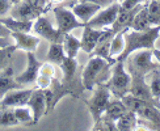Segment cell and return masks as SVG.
<instances>
[{"instance_id":"5b68a950","label":"cell","mask_w":160,"mask_h":131,"mask_svg":"<svg viewBox=\"0 0 160 131\" xmlns=\"http://www.w3.org/2000/svg\"><path fill=\"white\" fill-rule=\"evenodd\" d=\"M119 5L118 3H112L110 5H108L105 9H100L93 18H91L87 25L92 26L95 29H105L108 26H112L114 24L116 18L118 16V12H119Z\"/></svg>"},{"instance_id":"f1b7e54d","label":"cell","mask_w":160,"mask_h":131,"mask_svg":"<svg viewBox=\"0 0 160 131\" xmlns=\"http://www.w3.org/2000/svg\"><path fill=\"white\" fill-rule=\"evenodd\" d=\"M13 111H15V115L17 118L18 123H33V113L28 105L16 106L13 109Z\"/></svg>"},{"instance_id":"2e32d148","label":"cell","mask_w":160,"mask_h":131,"mask_svg":"<svg viewBox=\"0 0 160 131\" xmlns=\"http://www.w3.org/2000/svg\"><path fill=\"white\" fill-rule=\"evenodd\" d=\"M100 9H101V5H98V4L82 2L72 8V12L75 13V16L78 17L79 21H82L83 24H87L91 18H93V16H95Z\"/></svg>"},{"instance_id":"d4e9b609","label":"cell","mask_w":160,"mask_h":131,"mask_svg":"<svg viewBox=\"0 0 160 131\" xmlns=\"http://www.w3.org/2000/svg\"><path fill=\"white\" fill-rule=\"evenodd\" d=\"M66 56L63 45L61 42H51L50 49L48 52V61L54 64H61Z\"/></svg>"},{"instance_id":"74e56055","label":"cell","mask_w":160,"mask_h":131,"mask_svg":"<svg viewBox=\"0 0 160 131\" xmlns=\"http://www.w3.org/2000/svg\"><path fill=\"white\" fill-rule=\"evenodd\" d=\"M152 54H154V58L158 61V63H160V50H152Z\"/></svg>"},{"instance_id":"b9f144b4","label":"cell","mask_w":160,"mask_h":131,"mask_svg":"<svg viewBox=\"0 0 160 131\" xmlns=\"http://www.w3.org/2000/svg\"><path fill=\"white\" fill-rule=\"evenodd\" d=\"M158 2H160V0H158Z\"/></svg>"},{"instance_id":"9a60e30c","label":"cell","mask_w":160,"mask_h":131,"mask_svg":"<svg viewBox=\"0 0 160 131\" xmlns=\"http://www.w3.org/2000/svg\"><path fill=\"white\" fill-rule=\"evenodd\" d=\"M143 4H139L138 7L132 9H122L121 7H119V12H118V16L116 18L114 24H113V32L114 33H118L121 30H125L128 28H131V24H132V20H134V16L135 13L142 8Z\"/></svg>"},{"instance_id":"603a6c76","label":"cell","mask_w":160,"mask_h":131,"mask_svg":"<svg viewBox=\"0 0 160 131\" xmlns=\"http://www.w3.org/2000/svg\"><path fill=\"white\" fill-rule=\"evenodd\" d=\"M63 49H64V52L66 55L70 56V58H75L78 55L79 50L82 49V45H80V41L76 39L74 36L68 34V33H66L63 34Z\"/></svg>"},{"instance_id":"ac0fdd59","label":"cell","mask_w":160,"mask_h":131,"mask_svg":"<svg viewBox=\"0 0 160 131\" xmlns=\"http://www.w3.org/2000/svg\"><path fill=\"white\" fill-rule=\"evenodd\" d=\"M7 28H8L11 32H21V33H30L33 30V24L34 21H24V20H17L11 17H2L0 18Z\"/></svg>"},{"instance_id":"e0dca14e","label":"cell","mask_w":160,"mask_h":131,"mask_svg":"<svg viewBox=\"0 0 160 131\" xmlns=\"http://www.w3.org/2000/svg\"><path fill=\"white\" fill-rule=\"evenodd\" d=\"M130 95H132L137 98H141V100H144V101H150L152 102V95H151V90H150V85H147L144 83L143 77L137 75L135 76V80L134 83L131 84L130 87Z\"/></svg>"},{"instance_id":"30bf717a","label":"cell","mask_w":160,"mask_h":131,"mask_svg":"<svg viewBox=\"0 0 160 131\" xmlns=\"http://www.w3.org/2000/svg\"><path fill=\"white\" fill-rule=\"evenodd\" d=\"M39 67H41V63L38 62L34 52L28 51V67H26V70L21 75H18L16 77V81L20 85H28V84L36 83L37 76L39 74Z\"/></svg>"},{"instance_id":"4dcf8cb0","label":"cell","mask_w":160,"mask_h":131,"mask_svg":"<svg viewBox=\"0 0 160 131\" xmlns=\"http://www.w3.org/2000/svg\"><path fill=\"white\" fill-rule=\"evenodd\" d=\"M150 90H151V95L154 98H160V77L159 76H155L151 80Z\"/></svg>"},{"instance_id":"e575fe53","label":"cell","mask_w":160,"mask_h":131,"mask_svg":"<svg viewBox=\"0 0 160 131\" xmlns=\"http://www.w3.org/2000/svg\"><path fill=\"white\" fill-rule=\"evenodd\" d=\"M80 3L82 2H88V3H93V4H98L101 7H108L113 3V0H79Z\"/></svg>"},{"instance_id":"ba28073f","label":"cell","mask_w":160,"mask_h":131,"mask_svg":"<svg viewBox=\"0 0 160 131\" xmlns=\"http://www.w3.org/2000/svg\"><path fill=\"white\" fill-rule=\"evenodd\" d=\"M33 30H34L36 34L43 37L45 39H48L50 42H61L62 36H63L62 33L58 29H55L49 20L43 16H39L36 18L34 24H33Z\"/></svg>"},{"instance_id":"1f68e13d","label":"cell","mask_w":160,"mask_h":131,"mask_svg":"<svg viewBox=\"0 0 160 131\" xmlns=\"http://www.w3.org/2000/svg\"><path fill=\"white\" fill-rule=\"evenodd\" d=\"M51 79H52V77H49V76H45V75L38 74L37 80H36L37 87H38L39 89H46V88H49L50 85H51Z\"/></svg>"},{"instance_id":"5bb4252c","label":"cell","mask_w":160,"mask_h":131,"mask_svg":"<svg viewBox=\"0 0 160 131\" xmlns=\"http://www.w3.org/2000/svg\"><path fill=\"white\" fill-rule=\"evenodd\" d=\"M12 39H15V45L17 50L24 51H36L39 43V37L32 36L30 33H21V32H12Z\"/></svg>"},{"instance_id":"d6a6232c","label":"cell","mask_w":160,"mask_h":131,"mask_svg":"<svg viewBox=\"0 0 160 131\" xmlns=\"http://www.w3.org/2000/svg\"><path fill=\"white\" fill-rule=\"evenodd\" d=\"M13 7L12 0H0V18L7 16Z\"/></svg>"},{"instance_id":"7402d4cb","label":"cell","mask_w":160,"mask_h":131,"mask_svg":"<svg viewBox=\"0 0 160 131\" xmlns=\"http://www.w3.org/2000/svg\"><path fill=\"white\" fill-rule=\"evenodd\" d=\"M126 30V29H125ZM125 30H121L116 33L112 38V42H110V58L114 59L119 58L122 55V52L125 50Z\"/></svg>"},{"instance_id":"6da1fadb","label":"cell","mask_w":160,"mask_h":131,"mask_svg":"<svg viewBox=\"0 0 160 131\" xmlns=\"http://www.w3.org/2000/svg\"><path fill=\"white\" fill-rule=\"evenodd\" d=\"M160 37V26H151V28L138 32V30H125V50L119 61H125L129 55L137 50L142 49H154L156 39Z\"/></svg>"},{"instance_id":"7c38bea8","label":"cell","mask_w":160,"mask_h":131,"mask_svg":"<svg viewBox=\"0 0 160 131\" xmlns=\"http://www.w3.org/2000/svg\"><path fill=\"white\" fill-rule=\"evenodd\" d=\"M28 106L32 109L33 113V123H37L43 114L48 113V106H46V98L43 89H33V93L29 98Z\"/></svg>"},{"instance_id":"cb8c5ba5","label":"cell","mask_w":160,"mask_h":131,"mask_svg":"<svg viewBox=\"0 0 160 131\" xmlns=\"http://www.w3.org/2000/svg\"><path fill=\"white\" fill-rule=\"evenodd\" d=\"M20 87H21V85L16 81V79H13V75H8V74H5V72H3V74L0 75V100H2L9 90L17 89Z\"/></svg>"},{"instance_id":"3957f363","label":"cell","mask_w":160,"mask_h":131,"mask_svg":"<svg viewBox=\"0 0 160 131\" xmlns=\"http://www.w3.org/2000/svg\"><path fill=\"white\" fill-rule=\"evenodd\" d=\"M131 87V76L126 72L123 67V61H119L114 64L112 71V79L109 83V89L118 97H123L129 93Z\"/></svg>"},{"instance_id":"7a4b0ae2","label":"cell","mask_w":160,"mask_h":131,"mask_svg":"<svg viewBox=\"0 0 160 131\" xmlns=\"http://www.w3.org/2000/svg\"><path fill=\"white\" fill-rule=\"evenodd\" d=\"M113 63L112 61L104 59L101 56L93 55L89 59L88 64L85 66L83 71V84L87 89L92 90L95 85H100L102 81L108 79L109 74V64Z\"/></svg>"},{"instance_id":"9c48e42d","label":"cell","mask_w":160,"mask_h":131,"mask_svg":"<svg viewBox=\"0 0 160 131\" xmlns=\"http://www.w3.org/2000/svg\"><path fill=\"white\" fill-rule=\"evenodd\" d=\"M32 93L33 89H12L0 100L2 108H16L28 105Z\"/></svg>"},{"instance_id":"484cf974","label":"cell","mask_w":160,"mask_h":131,"mask_svg":"<svg viewBox=\"0 0 160 131\" xmlns=\"http://www.w3.org/2000/svg\"><path fill=\"white\" fill-rule=\"evenodd\" d=\"M147 5V13L151 26H160V2L150 0Z\"/></svg>"},{"instance_id":"ffe728a7","label":"cell","mask_w":160,"mask_h":131,"mask_svg":"<svg viewBox=\"0 0 160 131\" xmlns=\"http://www.w3.org/2000/svg\"><path fill=\"white\" fill-rule=\"evenodd\" d=\"M128 106L123 104V101H109L108 106L105 109V117L109 118L112 121H117L118 118H121L126 111H128Z\"/></svg>"},{"instance_id":"ab89813d","label":"cell","mask_w":160,"mask_h":131,"mask_svg":"<svg viewBox=\"0 0 160 131\" xmlns=\"http://www.w3.org/2000/svg\"><path fill=\"white\" fill-rule=\"evenodd\" d=\"M20 2H22V0H12V3H13V5H15V4H17V3H20Z\"/></svg>"},{"instance_id":"4316f807","label":"cell","mask_w":160,"mask_h":131,"mask_svg":"<svg viewBox=\"0 0 160 131\" xmlns=\"http://www.w3.org/2000/svg\"><path fill=\"white\" fill-rule=\"evenodd\" d=\"M16 50H17V47L15 43L5 46V47H0V71H3L4 68H7L9 66Z\"/></svg>"},{"instance_id":"4fadbf2b","label":"cell","mask_w":160,"mask_h":131,"mask_svg":"<svg viewBox=\"0 0 160 131\" xmlns=\"http://www.w3.org/2000/svg\"><path fill=\"white\" fill-rule=\"evenodd\" d=\"M102 32H104V29H95L89 25H85V28L83 30L82 41H80L82 50H84L87 54H92L93 50L96 49V45L102 34Z\"/></svg>"},{"instance_id":"8fae6325","label":"cell","mask_w":160,"mask_h":131,"mask_svg":"<svg viewBox=\"0 0 160 131\" xmlns=\"http://www.w3.org/2000/svg\"><path fill=\"white\" fill-rule=\"evenodd\" d=\"M41 11H38L34 5H32L28 0H22L15 4L11 9V16L17 20H24V21H34L37 17L41 16Z\"/></svg>"},{"instance_id":"44dd1931","label":"cell","mask_w":160,"mask_h":131,"mask_svg":"<svg viewBox=\"0 0 160 131\" xmlns=\"http://www.w3.org/2000/svg\"><path fill=\"white\" fill-rule=\"evenodd\" d=\"M131 28L134 30L138 32H142L151 28V24H150V20H148V13H147V5H142V8L139 9L135 16L134 20H132V24H131Z\"/></svg>"},{"instance_id":"836d02e7","label":"cell","mask_w":160,"mask_h":131,"mask_svg":"<svg viewBox=\"0 0 160 131\" xmlns=\"http://www.w3.org/2000/svg\"><path fill=\"white\" fill-rule=\"evenodd\" d=\"M39 74L45 75V76H49V77H52L55 75V68L52 67V64L45 63V64H41V67H39Z\"/></svg>"},{"instance_id":"83f0119b","label":"cell","mask_w":160,"mask_h":131,"mask_svg":"<svg viewBox=\"0 0 160 131\" xmlns=\"http://www.w3.org/2000/svg\"><path fill=\"white\" fill-rule=\"evenodd\" d=\"M63 70V74H64V79L66 80H71L72 77H74L75 72H76V67H78V63L75 61V58H70L66 55L63 62L59 64Z\"/></svg>"},{"instance_id":"8d00e7d4","label":"cell","mask_w":160,"mask_h":131,"mask_svg":"<svg viewBox=\"0 0 160 131\" xmlns=\"http://www.w3.org/2000/svg\"><path fill=\"white\" fill-rule=\"evenodd\" d=\"M11 38L12 37H0V47H5V46L13 45V41Z\"/></svg>"},{"instance_id":"d6986e66","label":"cell","mask_w":160,"mask_h":131,"mask_svg":"<svg viewBox=\"0 0 160 131\" xmlns=\"http://www.w3.org/2000/svg\"><path fill=\"white\" fill-rule=\"evenodd\" d=\"M117 130H134L139 126L138 114L134 110H128L126 113L116 121Z\"/></svg>"},{"instance_id":"8992f818","label":"cell","mask_w":160,"mask_h":131,"mask_svg":"<svg viewBox=\"0 0 160 131\" xmlns=\"http://www.w3.org/2000/svg\"><path fill=\"white\" fill-rule=\"evenodd\" d=\"M55 13V20H57V25H58V30L62 33V34H66V33H70L71 30H74L79 26H82L83 22L79 21L78 17L75 16V13L63 8V7H57L54 9Z\"/></svg>"},{"instance_id":"277c9868","label":"cell","mask_w":160,"mask_h":131,"mask_svg":"<svg viewBox=\"0 0 160 131\" xmlns=\"http://www.w3.org/2000/svg\"><path fill=\"white\" fill-rule=\"evenodd\" d=\"M110 95H112L110 89L108 87H105V85H102V84H100L96 88L92 100L88 102L91 114L93 117V119H95V122H97L100 118L102 117L104 111H105L106 106H108V104L110 101Z\"/></svg>"},{"instance_id":"f35d334b","label":"cell","mask_w":160,"mask_h":131,"mask_svg":"<svg viewBox=\"0 0 160 131\" xmlns=\"http://www.w3.org/2000/svg\"><path fill=\"white\" fill-rule=\"evenodd\" d=\"M51 3H55V4H59V3H63L64 0H50Z\"/></svg>"},{"instance_id":"60d3db41","label":"cell","mask_w":160,"mask_h":131,"mask_svg":"<svg viewBox=\"0 0 160 131\" xmlns=\"http://www.w3.org/2000/svg\"><path fill=\"white\" fill-rule=\"evenodd\" d=\"M0 109H2V104H0Z\"/></svg>"},{"instance_id":"52a82bcc","label":"cell","mask_w":160,"mask_h":131,"mask_svg":"<svg viewBox=\"0 0 160 131\" xmlns=\"http://www.w3.org/2000/svg\"><path fill=\"white\" fill-rule=\"evenodd\" d=\"M131 66H132V71L135 72V75L146 74V72L154 70L156 67V63L154 62L152 50L151 49L137 50V52L131 58Z\"/></svg>"},{"instance_id":"f546056e","label":"cell","mask_w":160,"mask_h":131,"mask_svg":"<svg viewBox=\"0 0 160 131\" xmlns=\"http://www.w3.org/2000/svg\"><path fill=\"white\" fill-rule=\"evenodd\" d=\"M18 124V121L13 110H2L0 109V127H9Z\"/></svg>"},{"instance_id":"d590c367","label":"cell","mask_w":160,"mask_h":131,"mask_svg":"<svg viewBox=\"0 0 160 131\" xmlns=\"http://www.w3.org/2000/svg\"><path fill=\"white\" fill-rule=\"evenodd\" d=\"M11 34H12V32L0 21V37H11Z\"/></svg>"}]
</instances>
